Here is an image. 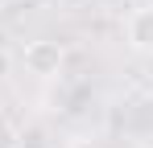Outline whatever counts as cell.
Returning <instances> with one entry per match:
<instances>
[{"label":"cell","mask_w":153,"mask_h":148,"mask_svg":"<svg viewBox=\"0 0 153 148\" xmlns=\"http://www.w3.org/2000/svg\"><path fill=\"white\" fill-rule=\"evenodd\" d=\"M21 62H25L29 74H37V78H54V74H62L66 49H62V41H54V37H33V41L21 49Z\"/></svg>","instance_id":"cell-1"},{"label":"cell","mask_w":153,"mask_h":148,"mask_svg":"<svg viewBox=\"0 0 153 148\" xmlns=\"http://www.w3.org/2000/svg\"><path fill=\"white\" fill-rule=\"evenodd\" d=\"M124 37L137 53H153V4H141L124 17Z\"/></svg>","instance_id":"cell-2"},{"label":"cell","mask_w":153,"mask_h":148,"mask_svg":"<svg viewBox=\"0 0 153 148\" xmlns=\"http://www.w3.org/2000/svg\"><path fill=\"white\" fill-rule=\"evenodd\" d=\"M0 148H17V132H13V123L0 119Z\"/></svg>","instance_id":"cell-3"},{"label":"cell","mask_w":153,"mask_h":148,"mask_svg":"<svg viewBox=\"0 0 153 148\" xmlns=\"http://www.w3.org/2000/svg\"><path fill=\"white\" fill-rule=\"evenodd\" d=\"M8 70H13V58H8V49H0V78H8Z\"/></svg>","instance_id":"cell-4"},{"label":"cell","mask_w":153,"mask_h":148,"mask_svg":"<svg viewBox=\"0 0 153 148\" xmlns=\"http://www.w3.org/2000/svg\"><path fill=\"white\" fill-rule=\"evenodd\" d=\"M0 4H4V0H0Z\"/></svg>","instance_id":"cell-5"}]
</instances>
